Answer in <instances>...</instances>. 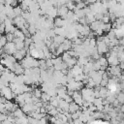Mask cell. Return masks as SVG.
<instances>
[{"label": "cell", "mask_w": 124, "mask_h": 124, "mask_svg": "<svg viewBox=\"0 0 124 124\" xmlns=\"http://www.w3.org/2000/svg\"><path fill=\"white\" fill-rule=\"evenodd\" d=\"M14 36H15V38H18V39H20V40H24V38H25V36L23 35V33H22V31L20 30V29H16L15 30V32H14Z\"/></svg>", "instance_id": "obj_8"}, {"label": "cell", "mask_w": 124, "mask_h": 124, "mask_svg": "<svg viewBox=\"0 0 124 124\" xmlns=\"http://www.w3.org/2000/svg\"><path fill=\"white\" fill-rule=\"evenodd\" d=\"M97 1H99V0H85L84 2H85L86 5H88V4H93V3L97 2Z\"/></svg>", "instance_id": "obj_17"}, {"label": "cell", "mask_w": 124, "mask_h": 124, "mask_svg": "<svg viewBox=\"0 0 124 124\" xmlns=\"http://www.w3.org/2000/svg\"><path fill=\"white\" fill-rule=\"evenodd\" d=\"M1 36H2V34H0V38H1Z\"/></svg>", "instance_id": "obj_18"}, {"label": "cell", "mask_w": 124, "mask_h": 124, "mask_svg": "<svg viewBox=\"0 0 124 124\" xmlns=\"http://www.w3.org/2000/svg\"><path fill=\"white\" fill-rule=\"evenodd\" d=\"M63 100H64L65 102H67V103H71V102L73 101V98H72L70 95H68V94H65V96L63 97Z\"/></svg>", "instance_id": "obj_16"}, {"label": "cell", "mask_w": 124, "mask_h": 124, "mask_svg": "<svg viewBox=\"0 0 124 124\" xmlns=\"http://www.w3.org/2000/svg\"><path fill=\"white\" fill-rule=\"evenodd\" d=\"M50 96L46 93V92H42V95H41V97H40V100L44 103V102H48L49 100H50Z\"/></svg>", "instance_id": "obj_10"}, {"label": "cell", "mask_w": 124, "mask_h": 124, "mask_svg": "<svg viewBox=\"0 0 124 124\" xmlns=\"http://www.w3.org/2000/svg\"><path fill=\"white\" fill-rule=\"evenodd\" d=\"M46 124H47V123H46ZM49 124H50V123H49Z\"/></svg>", "instance_id": "obj_19"}, {"label": "cell", "mask_w": 124, "mask_h": 124, "mask_svg": "<svg viewBox=\"0 0 124 124\" xmlns=\"http://www.w3.org/2000/svg\"><path fill=\"white\" fill-rule=\"evenodd\" d=\"M64 40H65V37H64V36H61V35H55V36L52 38V42H53V43H56V44H58V45L62 44Z\"/></svg>", "instance_id": "obj_7"}, {"label": "cell", "mask_w": 124, "mask_h": 124, "mask_svg": "<svg viewBox=\"0 0 124 124\" xmlns=\"http://www.w3.org/2000/svg\"><path fill=\"white\" fill-rule=\"evenodd\" d=\"M5 37H6V39H7V42H13V40L15 39L14 33H6Z\"/></svg>", "instance_id": "obj_15"}, {"label": "cell", "mask_w": 124, "mask_h": 124, "mask_svg": "<svg viewBox=\"0 0 124 124\" xmlns=\"http://www.w3.org/2000/svg\"><path fill=\"white\" fill-rule=\"evenodd\" d=\"M85 6H86V4H85L84 1H79V2L76 3V8H77L78 10H81V9H83Z\"/></svg>", "instance_id": "obj_14"}, {"label": "cell", "mask_w": 124, "mask_h": 124, "mask_svg": "<svg viewBox=\"0 0 124 124\" xmlns=\"http://www.w3.org/2000/svg\"><path fill=\"white\" fill-rule=\"evenodd\" d=\"M13 11H14V14L16 15V16H21V13H22V10L20 8V6H16L13 8Z\"/></svg>", "instance_id": "obj_11"}, {"label": "cell", "mask_w": 124, "mask_h": 124, "mask_svg": "<svg viewBox=\"0 0 124 124\" xmlns=\"http://www.w3.org/2000/svg\"><path fill=\"white\" fill-rule=\"evenodd\" d=\"M115 98L119 102V104H121V105L123 104V102H124V94L122 93V91H120L119 93H117L116 96H115Z\"/></svg>", "instance_id": "obj_12"}, {"label": "cell", "mask_w": 124, "mask_h": 124, "mask_svg": "<svg viewBox=\"0 0 124 124\" xmlns=\"http://www.w3.org/2000/svg\"><path fill=\"white\" fill-rule=\"evenodd\" d=\"M107 61H108V65H109V66H116L119 63V60L117 59V57L114 55H110V54L107 58Z\"/></svg>", "instance_id": "obj_3"}, {"label": "cell", "mask_w": 124, "mask_h": 124, "mask_svg": "<svg viewBox=\"0 0 124 124\" xmlns=\"http://www.w3.org/2000/svg\"><path fill=\"white\" fill-rule=\"evenodd\" d=\"M46 16H47L48 17H51V18L54 19V18L57 16V8H56V7L50 8V9L46 12Z\"/></svg>", "instance_id": "obj_5"}, {"label": "cell", "mask_w": 124, "mask_h": 124, "mask_svg": "<svg viewBox=\"0 0 124 124\" xmlns=\"http://www.w3.org/2000/svg\"><path fill=\"white\" fill-rule=\"evenodd\" d=\"M68 8L65 6V5H62V6H59L57 7V16H59L61 18L65 19L66 18V15L68 13Z\"/></svg>", "instance_id": "obj_1"}, {"label": "cell", "mask_w": 124, "mask_h": 124, "mask_svg": "<svg viewBox=\"0 0 124 124\" xmlns=\"http://www.w3.org/2000/svg\"><path fill=\"white\" fill-rule=\"evenodd\" d=\"M107 94H108V88L106 86H100V89H99V95H100V98L104 99L107 97Z\"/></svg>", "instance_id": "obj_6"}, {"label": "cell", "mask_w": 124, "mask_h": 124, "mask_svg": "<svg viewBox=\"0 0 124 124\" xmlns=\"http://www.w3.org/2000/svg\"><path fill=\"white\" fill-rule=\"evenodd\" d=\"M97 61L99 62V64H100L101 66H106V67L108 66V61H107V58H106L105 56H103V55H100V57H99V59H98Z\"/></svg>", "instance_id": "obj_9"}, {"label": "cell", "mask_w": 124, "mask_h": 124, "mask_svg": "<svg viewBox=\"0 0 124 124\" xmlns=\"http://www.w3.org/2000/svg\"><path fill=\"white\" fill-rule=\"evenodd\" d=\"M79 106L78 104H76L74 101H72L71 103H69V107H68V112L69 113H74L76 112L78 109H79Z\"/></svg>", "instance_id": "obj_4"}, {"label": "cell", "mask_w": 124, "mask_h": 124, "mask_svg": "<svg viewBox=\"0 0 124 124\" xmlns=\"http://www.w3.org/2000/svg\"><path fill=\"white\" fill-rule=\"evenodd\" d=\"M37 28L35 27V25L34 24H30L29 25V27H28V31H29V33H30V35L32 36V35H34L36 32H37Z\"/></svg>", "instance_id": "obj_13"}, {"label": "cell", "mask_w": 124, "mask_h": 124, "mask_svg": "<svg viewBox=\"0 0 124 124\" xmlns=\"http://www.w3.org/2000/svg\"><path fill=\"white\" fill-rule=\"evenodd\" d=\"M53 24H54V27H64L67 24V21H66V19L61 18L60 16H58V17L56 16L53 19Z\"/></svg>", "instance_id": "obj_2"}]
</instances>
